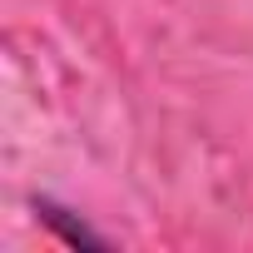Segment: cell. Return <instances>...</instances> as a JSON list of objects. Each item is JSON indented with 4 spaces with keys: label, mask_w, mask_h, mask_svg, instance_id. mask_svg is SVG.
Listing matches in <instances>:
<instances>
[{
    "label": "cell",
    "mask_w": 253,
    "mask_h": 253,
    "mask_svg": "<svg viewBox=\"0 0 253 253\" xmlns=\"http://www.w3.org/2000/svg\"><path fill=\"white\" fill-rule=\"evenodd\" d=\"M35 209H40V218H45V223H50V228H55V233H60L65 243H75V248H104V238H99V233H89L84 223H70L60 204H50V199H40Z\"/></svg>",
    "instance_id": "1"
}]
</instances>
